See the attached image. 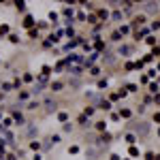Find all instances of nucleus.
<instances>
[{
	"label": "nucleus",
	"mask_w": 160,
	"mask_h": 160,
	"mask_svg": "<svg viewBox=\"0 0 160 160\" xmlns=\"http://www.w3.org/2000/svg\"><path fill=\"white\" fill-rule=\"evenodd\" d=\"M130 128H132V132H135V135L147 137V135H150V128H152V126L147 124V122H139V124H130Z\"/></svg>",
	"instance_id": "obj_1"
},
{
	"label": "nucleus",
	"mask_w": 160,
	"mask_h": 160,
	"mask_svg": "<svg viewBox=\"0 0 160 160\" xmlns=\"http://www.w3.org/2000/svg\"><path fill=\"white\" fill-rule=\"evenodd\" d=\"M83 68H85L83 64H70L68 68H66V73L73 75V77H81V75H83Z\"/></svg>",
	"instance_id": "obj_2"
},
{
	"label": "nucleus",
	"mask_w": 160,
	"mask_h": 160,
	"mask_svg": "<svg viewBox=\"0 0 160 160\" xmlns=\"http://www.w3.org/2000/svg\"><path fill=\"white\" fill-rule=\"evenodd\" d=\"M64 81H60V79H56V81H51V83H49V90L53 92V94H58V92H62L64 90Z\"/></svg>",
	"instance_id": "obj_3"
},
{
	"label": "nucleus",
	"mask_w": 160,
	"mask_h": 160,
	"mask_svg": "<svg viewBox=\"0 0 160 160\" xmlns=\"http://www.w3.org/2000/svg\"><path fill=\"white\" fill-rule=\"evenodd\" d=\"M141 9H143V13H156L158 11V2H143Z\"/></svg>",
	"instance_id": "obj_4"
},
{
	"label": "nucleus",
	"mask_w": 160,
	"mask_h": 160,
	"mask_svg": "<svg viewBox=\"0 0 160 160\" xmlns=\"http://www.w3.org/2000/svg\"><path fill=\"white\" fill-rule=\"evenodd\" d=\"M77 124H79V126H81V128H90V126H92V124H94V122H90V118H85V115H83V113H81V115H79V118H77Z\"/></svg>",
	"instance_id": "obj_5"
},
{
	"label": "nucleus",
	"mask_w": 160,
	"mask_h": 160,
	"mask_svg": "<svg viewBox=\"0 0 160 160\" xmlns=\"http://www.w3.org/2000/svg\"><path fill=\"white\" fill-rule=\"evenodd\" d=\"M96 15H98V19H103V24H105V21H107L109 17H111V13H109V9H96Z\"/></svg>",
	"instance_id": "obj_6"
},
{
	"label": "nucleus",
	"mask_w": 160,
	"mask_h": 160,
	"mask_svg": "<svg viewBox=\"0 0 160 160\" xmlns=\"http://www.w3.org/2000/svg\"><path fill=\"white\" fill-rule=\"evenodd\" d=\"M11 118H13V122L17 124V126H26V120H24V115H21L19 111H13V113H11Z\"/></svg>",
	"instance_id": "obj_7"
},
{
	"label": "nucleus",
	"mask_w": 160,
	"mask_h": 160,
	"mask_svg": "<svg viewBox=\"0 0 160 160\" xmlns=\"http://www.w3.org/2000/svg\"><path fill=\"white\" fill-rule=\"evenodd\" d=\"M132 51H135V47H132V45H120V47H118V53H120V56H128V53H132Z\"/></svg>",
	"instance_id": "obj_8"
},
{
	"label": "nucleus",
	"mask_w": 160,
	"mask_h": 160,
	"mask_svg": "<svg viewBox=\"0 0 160 160\" xmlns=\"http://www.w3.org/2000/svg\"><path fill=\"white\" fill-rule=\"evenodd\" d=\"M21 26H24V28H28V30H32V26H34V17H32V15H26L24 21H21Z\"/></svg>",
	"instance_id": "obj_9"
},
{
	"label": "nucleus",
	"mask_w": 160,
	"mask_h": 160,
	"mask_svg": "<svg viewBox=\"0 0 160 160\" xmlns=\"http://www.w3.org/2000/svg\"><path fill=\"white\" fill-rule=\"evenodd\" d=\"M81 113H83L85 118H92V115L96 113V107H94V105H85V107H83V111H81Z\"/></svg>",
	"instance_id": "obj_10"
},
{
	"label": "nucleus",
	"mask_w": 160,
	"mask_h": 160,
	"mask_svg": "<svg viewBox=\"0 0 160 160\" xmlns=\"http://www.w3.org/2000/svg\"><path fill=\"white\" fill-rule=\"evenodd\" d=\"M118 113H120V118H122V120H130V118H132V109H126V107H124V109L120 107Z\"/></svg>",
	"instance_id": "obj_11"
},
{
	"label": "nucleus",
	"mask_w": 160,
	"mask_h": 160,
	"mask_svg": "<svg viewBox=\"0 0 160 160\" xmlns=\"http://www.w3.org/2000/svg\"><path fill=\"white\" fill-rule=\"evenodd\" d=\"M94 128L98 132H107V122H105V120H98V122H94Z\"/></svg>",
	"instance_id": "obj_12"
},
{
	"label": "nucleus",
	"mask_w": 160,
	"mask_h": 160,
	"mask_svg": "<svg viewBox=\"0 0 160 160\" xmlns=\"http://www.w3.org/2000/svg\"><path fill=\"white\" fill-rule=\"evenodd\" d=\"M0 90L7 94V92H13V90H15V85H13V83H9V81H2V83H0Z\"/></svg>",
	"instance_id": "obj_13"
},
{
	"label": "nucleus",
	"mask_w": 160,
	"mask_h": 160,
	"mask_svg": "<svg viewBox=\"0 0 160 160\" xmlns=\"http://www.w3.org/2000/svg\"><path fill=\"white\" fill-rule=\"evenodd\" d=\"M122 17H124V11L122 9H115L113 13H111V19L113 21H122Z\"/></svg>",
	"instance_id": "obj_14"
},
{
	"label": "nucleus",
	"mask_w": 160,
	"mask_h": 160,
	"mask_svg": "<svg viewBox=\"0 0 160 160\" xmlns=\"http://www.w3.org/2000/svg\"><path fill=\"white\" fill-rule=\"evenodd\" d=\"M124 141L128 143V145H135V143H137V135H135V132H128V135H124Z\"/></svg>",
	"instance_id": "obj_15"
},
{
	"label": "nucleus",
	"mask_w": 160,
	"mask_h": 160,
	"mask_svg": "<svg viewBox=\"0 0 160 160\" xmlns=\"http://www.w3.org/2000/svg\"><path fill=\"white\" fill-rule=\"evenodd\" d=\"M118 30H120V34H122V36H124V34H130V32H132L130 24H120V28H118Z\"/></svg>",
	"instance_id": "obj_16"
},
{
	"label": "nucleus",
	"mask_w": 160,
	"mask_h": 160,
	"mask_svg": "<svg viewBox=\"0 0 160 160\" xmlns=\"http://www.w3.org/2000/svg\"><path fill=\"white\" fill-rule=\"evenodd\" d=\"M58 122L68 124V122H70V120H68V113H66V111H60V113H58Z\"/></svg>",
	"instance_id": "obj_17"
},
{
	"label": "nucleus",
	"mask_w": 160,
	"mask_h": 160,
	"mask_svg": "<svg viewBox=\"0 0 160 160\" xmlns=\"http://www.w3.org/2000/svg\"><path fill=\"white\" fill-rule=\"evenodd\" d=\"M128 154H130L132 158H139L141 156V152H139V147H137V145H130L128 147Z\"/></svg>",
	"instance_id": "obj_18"
},
{
	"label": "nucleus",
	"mask_w": 160,
	"mask_h": 160,
	"mask_svg": "<svg viewBox=\"0 0 160 160\" xmlns=\"http://www.w3.org/2000/svg\"><path fill=\"white\" fill-rule=\"evenodd\" d=\"M88 24H90V26H98V15L96 13H90V15H88Z\"/></svg>",
	"instance_id": "obj_19"
},
{
	"label": "nucleus",
	"mask_w": 160,
	"mask_h": 160,
	"mask_svg": "<svg viewBox=\"0 0 160 160\" xmlns=\"http://www.w3.org/2000/svg\"><path fill=\"white\" fill-rule=\"evenodd\" d=\"M38 107H41V103H38V101H30L28 105H26V109H28V111H36Z\"/></svg>",
	"instance_id": "obj_20"
},
{
	"label": "nucleus",
	"mask_w": 160,
	"mask_h": 160,
	"mask_svg": "<svg viewBox=\"0 0 160 160\" xmlns=\"http://www.w3.org/2000/svg\"><path fill=\"white\" fill-rule=\"evenodd\" d=\"M28 147H30L32 152H36V154H38V150H41V141H36V139H34V141H30V143H28Z\"/></svg>",
	"instance_id": "obj_21"
},
{
	"label": "nucleus",
	"mask_w": 160,
	"mask_h": 160,
	"mask_svg": "<svg viewBox=\"0 0 160 160\" xmlns=\"http://www.w3.org/2000/svg\"><path fill=\"white\" fill-rule=\"evenodd\" d=\"M13 124H15V122H13V118H9V115H7V118L2 120V128H4V130H9V128H11Z\"/></svg>",
	"instance_id": "obj_22"
},
{
	"label": "nucleus",
	"mask_w": 160,
	"mask_h": 160,
	"mask_svg": "<svg viewBox=\"0 0 160 160\" xmlns=\"http://www.w3.org/2000/svg\"><path fill=\"white\" fill-rule=\"evenodd\" d=\"M28 36L32 41H36V38H41V32H38V28H32V30H28Z\"/></svg>",
	"instance_id": "obj_23"
},
{
	"label": "nucleus",
	"mask_w": 160,
	"mask_h": 160,
	"mask_svg": "<svg viewBox=\"0 0 160 160\" xmlns=\"http://www.w3.org/2000/svg\"><path fill=\"white\" fill-rule=\"evenodd\" d=\"M88 75H90V77H98V75H101V66H92V68H88Z\"/></svg>",
	"instance_id": "obj_24"
},
{
	"label": "nucleus",
	"mask_w": 160,
	"mask_h": 160,
	"mask_svg": "<svg viewBox=\"0 0 160 160\" xmlns=\"http://www.w3.org/2000/svg\"><path fill=\"white\" fill-rule=\"evenodd\" d=\"M98 109H103V111H111V109H113L111 107V101H103L101 105H98Z\"/></svg>",
	"instance_id": "obj_25"
},
{
	"label": "nucleus",
	"mask_w": 160,
	"mask_h": 160,
	"mask_svg": "<svg viewBox=\"0 0 160 160\" xmlns=\"http://www.w3.org/2000/svg\"><path fill=\"white\" fill-rule=\"evenodd\" d=\"M147 90H150V92H152V94H154V96H156V94H158V92H160V88H158V83H156V81H152V83H150V85H147Z\"/></svg>",
	"instance_id": "obj_26"
},
{
	"label": "nucleus",
	"mask_w": 160,
	"mask_h": 160,
	"mask_svg": "<svg viewBox=\"0 0 160 160\" xmlns=\"http://www.w3.org/2000/svg\"><path fill=\"white\" fill-rule=\"evenodd\" d=\"M122 38H124V36L120 34V30H113V32H111V41H113V43H120Z\"/></svg>",
	"instance_id": "obj_27"
},
{
	"label": "nucleus",
	"mask_w": 160,
	"mask_h": 160,
	"mask_svg": "<svg viewBox=\"0 0 160 160\" xmlns=\"http://www.w3.org/2000/svg\"><path fill=\"white\" fill-rule=\"evenodd\" d=\"M15 9H17L19 13H26V2L24 0H17V2H15Z\"/></svg>",
	"instance_id": "obj_28"
},
{
	"label": "nucleus",
	"mask_w": 160,
	"mask_h": 160,
	"mask_svg": "<svg viewBox=\"0 0 160 160\" xmlns=\"http://www.w3.org/2000/svg\"><path fill=\"white\" fill-rule=\"evenodd\" d=\"M126 90H128V94H137V92H139V85H137V83H128Z\"/></svg>",
	"instance_id": "obj_29"
},
{
	"label": "nucleus",
	"mask_w": 160,
	"mask_h": 160,
	"mask_svg": "<svg viewBox=\"0 0 160 160\" xmlns=\"http://www.w3.org/2000/svg\"><path fill=\"white\" fill-rule=\"evenodd\" d=\"M150 30H152V32H158V30H160V19H154V21H152V24H150Z\"/></svg>",
	"instance_id": "obj_30"
},
{
	"label": "nucleus",
	"mask_w": 160,
	"mask_h": 160,
	"mask_svg": "<svg viewBox=\"0 0 160 160\" xmlns=\"http://www.w3.org/2000/svg\"><path fill=\"white\" fill-rule=\"evenodd\" d=\"M21 81H26V83H32V81H34V75H32V73H24Z\"/></svg>",
	"instance_id": "obj_31"
},
{
	"label": "nucleus",
	"mask_w": 160,
	"mask_h": 160,
	"mask_svg": "<svg viewBox=\"0 0 160 160\" xmlns=\"http://www.w3.org/2000/svg\"><path fill=\"white\" fill-rule=\"evenodd\" d=\"M60 141H62V137H60V135H51V137H49V143H51V145H58Z\"/></svg>",
	"instance_id": "obj_32"
},
{
	"label": "nucleus",
	"mask_w": 160,
	"mask_h": 160,
	"mask_svg": "<svg viewBox=\"0 0 160 160\" xmlns=\"http://www.w3.org/2000/svg\"><path fill=\"white\" fill-rule=\"evenodd\" d=\"M9 32H11V26H9V24H2V26H0V36L9 34Z\"/></svg>",
	"instance_id": "obj_33"
},
{
	"label": "nucleus",
	"mask_w": 160,
	"mask_h": 160,
	"mask_svg": "<svg viewBox=\"0 0 160 160\" xmlns=\"http://www.w3.org/2000/svg\"><path fill=\"white\" fill-rule=\"evenodd\" d=\"M41 70H43L41 75H45V77H49V75H51V70H53V68H51V66H49V64H43V68H41Z\"/></svg>",
	"instance_id": "obj_34"
},
{
	"label": "nucleus",
	"mask_w": 160,
	"mask_h": 160,
	"mask_svg": "<svg viewBox=\"0 0 160 160\" xmlns=\"http://www.w3.org/2000/svg\"><path fill=\"white\" fill-rule=\"evenodd\" d=\"M156 41H158V36H156V34H150V36L145 38V43H147V45H156Z\"/></svg>",
	"instance_id": "obj_35"
},
{
	"label": "nucleus",
	"mask_w": 160,
	"mask_h": 160,
	"mask_svg": "<svg viewBox=\"0 0 160 160\" xmlns=\"http://www.w3.org/2000/svg\"><path fill=\"white\" fill-rule=\"evenodd\" d=\"M107 85H109L107 79H98V81H96V88H98V90H103V88H107Z\"/></svg>",
	"instance_id": "obj_36"
},
{
	"label": "nucleus",
	"mask_w": 160,
	"mask_h": 160,
	"mask_svg": "<svg viewBox=\"0 0 160 160\" xmlns=\"http://www.w3.org/2000/svg\"><path fill=\"white\" fill-rule=\"evenodd\" d=\"M28 98H30V92L28 90H21L19 92V101H28Z\"/></svg>",
	"instance_id": "obj_37"
},
{
	"label": "nucleus",
	"mask_w": 160,
	"mask_h": 160,
	"mask_svg": "<svg viewBox=\"0 0 160 160\" xmlns=\"http://www.w3.org/2000/svg\"><path fill=\"white\" fill-rule=\"evenodd\" d=\"M9 41L13 43V45H17V43H19V36H17V34L13 32V34H9Z\"/></svg>",
	"instance_id": "obj_38"
},
{
	"label": "nucleus",
	"mask_w": 160,
	"mask_h": 160,
	"mask_svg": "<svg viewBox=\"0 0 160 160\" xmlns=\"http://www.w3.org/2000/svg\"><path fill=\"white\" fill-rule=\"evenodd\" d=\"M113 60H115V53H107V56L103 58V62H107V64H109V62H113Z\"/></svg>",
	"instance_id": "obj_39"
},
{
	"label": "nucleus",
	"mask_w": 160,
	"mask_h": 160,
	"mask_svg": "<svg viewBox=\"0 0 160 160\" xmlns=\"http://www.w3.org/2000/svg\"><path fill=\"white\" fill-rule=\"evenodd\" d=\"M152 122H154V124H160V111H154V115H152Z\"/></svg>",
	"instance_id": "obj_40"
},
{
	"label": "nucleus",
	"mask_w": 160,
	"mask_h": 160,
	"mask_svg": "<svg viewBox=\"0 0 160 160\" xmlns=\"http://www.w3.org/2000/svg\"><path fill=\"white\" fill-rule=\"evenodd\" d=\"M77 19L79 21H88V15L83 13V11H79V13H77Z\"/></svg>",
	"instance_id": "obj_41"
},
{
	"label": "nucleus",
	"mask_w": 160,
	"mask_h": 160,
	"mask_svg": "<svg viewBox=\"0 0 160 160\" xmlns=\"http://www.w3.org/2000/svg\"><path fill=\"white\" fill-rule=\"evenodd\" d=\"M62 130H64V132H73L75 128H73V124L68 122V124H64V126H62Z\"/></svg>",
	"instance_id": "obj_42"
},
{
	"label": "nucleus",
	"mask_w": 160,
	"mask_h": 160,
	"mask_svg": "<svg viewBox=\"0 0 160 160\" xmlns=\"http://www.w3.org/2000/svg\"><path fill=\"white\" fill-rule=\"evenodd\" d=\"M47 26H49L47 21H38V24H36V28H38V30H47Z\"/></svg>",
	"instance_id": "obj_43"
},
{
	"label": "nucleus",
	"mask_w": 160,
	"mask_h": 160,
	"mask_svg": "<svg viewBox=\"0 0 160 160\" xmlns=\"http://www.w3.org/2000/svg\"><path fill=\"white\" fill-rule=\"evenodd\" d=\"M68 154H79V145H70L68 147Z\"/></svg>",
	"instance_id": "obj_44"
},
{
	"label": "nucleus",
	"mask_w": 160,
	"mask_h": 160,
	"mask_svg": "<svg viewBox=\"0 0 160 160\" xmlns=\"http://www.w3.org/2000/svg\"><path fill=\"white\" fill-rule=\"evenodd\" d=\"M145 160H156V152H147L145 154Z\"/></svg>",
	"instance_id": "obj_45"
},
{
	"label": "nucleus",
	"mask_w": 160,
	"mask_h": 160,
	"mask_svg": "<svg viewBox=\"0 0 160 160\" xmlns=\"http://www.w3.org/2000/svg\"><path fill=\"white\" fill-rule=\"evenodd\" d=\"M120 120H122V118H120V113L113 111V113H111V122H120Z\"/></svg>",
	"instance_id": "obj_46"
},
{
	"label": "nucleus",
	"mask_w": 160,
	"mask_h": 160,
	"mask_svg": "<svg viewBox=\"0 0 160 160\" xmlns=\"http://www.w3.org/2000/svg\"><path fill=\"white\" fill-rule=\"evenodd\" d=\"M4 160H17V156H15V154H13V152H9V154H7V156H4Z\"/></svg>",
	"instance_id": "obj_47"
},
{
	"label": "nucleus",
	"mask_w": 160,
	"mask_h": 160,
	"mask_svg": "<svg viewBox=\"0 0 160 160\" xmlns=\"http://www.w3.org/2000/svg\"><path fill=\"white\" fill-rule=\"evenodd\" d=\"M137 113H141V115L145 113V105H137Z\"/></svg>",
	"instance_id": "obj_48"
},
{
	"label": "nucleus",
	"mask_w": 160,
	"mask_h": 160,
	"mask_svg": "<svg viewBox=\"0 0 160 160\" xmlns=\"http://www.w3.org/2000/svg\"><path fill=\"white\" fill-rule=\"evenodd\" d=\"M118 98H120V94H118V92H113V94H109V101H111V103H113V101H118Z\"/></svg>",
	"instance_id": "obj_49"
},
{
	"label": "nucleus",
	"mask_w": 160,
	"mask_h": 160,
	"mask_svg": "<svg viewBox=\"0 0 160 160\" xmlns=\"http://www.w3.org/2000/svg\"><path fill=\"white\" fill-rule=\"evenodd\" d=\"M156 73H158L156 68H150V70H147V77H150V79H152V77H156Z\"/></svg>",
	"instance_id": "obj_50"
},
{
	"label": "nucleus",
	"mask_w": 160,
	"mask_h": 160,
	"mask_svg": "<svg viewBox=\"0 0 160 160\" xmlns=\"http://www.w3.org/2000/svg\"><path fill=\"white\" fill-rule=\"evenodd\" d=\"M152 56H156V58L160 56V47H154V49H152Z\"/></svg>",
	"instance_id": "obj_51"
},
{
	"label": "nucleus",
	"mask_w": 160,
	"mask_h": 160,
	"mask_svg": "<svg viewBox=\"0 0 160 160\" xmlns=\"http://www.w3.org/2000/svg\"><path fill=\"white\" fill-rule=\"evenodd\" d=\"M109 160H122V158H120L118 154H111V156H109Z\"/></svg>",
	"instance_id": "obj_52"
},
{
	"label": "nucleus",
	"mask_w": 160,
	"mask_h": 160,
	"mask_svg": "<svg viewBox=\"0 0 160 160\" xmlns=\"http://www.w3.org/2000/svg\"><path fill=\"white\" fill-rule=\"evenodd\" d=\"M30 160H43V156H41V154H34V156H32Z\"/></svg>",
	"instance_id": "obj_53"
},
{
	"label": "nucleus",
	"mask_w": 160,
	"mask_h": 160,
	"mask_svg": "<svg viewBox=\"0 0 160 160\" xmlns=\"http://www.w3.org/2000/svg\"><path fill=\"white\" fill-rule=\"evenodd\" d=\"M154 103H156V105H160V94H156V96H154Z\"/></svg>",
	"instance_id": "obj_54"
},
{
	"label": "nucleus",
	"mask_w": 160,
	"mask_h": 160,
	"mask_svg": "<svg viewBox=\"0 0 160 160\" xmlns=\"http://www.w3.org/2000/svg\"><path fill=\"white\" fill-rule=\"evenodd\" d=\"M156 160H160V154H156Z\"/></svg>",
	"instance_id": "obj_55"
},
{
	"label": "nucleus",
	"mask_w": 160,
	"mask_h": 160,
	"mask_svg": "<svg viewBox=\"0 0 160 160\" xmlns=\"http://www.w3.org/2000/svg\"><path fill=\"white\" fill-rule=\"evenodd\" d=\"M156 132H158V135H160V126H158V130H156Z\"/></svg>",
	"instance_id": "obj_56"
},
{
	"label": "nucleus",
	"mask_w": 160,
	"mask_h": 160,
	"mask_svg": "<svg viewBox=\"0 0 160 160\" xmlns=\"http://www.w3.org/2000/svg\"><path fill=\"white\" fill-rule=\"evenodd\" d=\"M122 160H128V158H122Z\"/></svg>",
	"instance_id": "obj_57"
}]
</instances>
